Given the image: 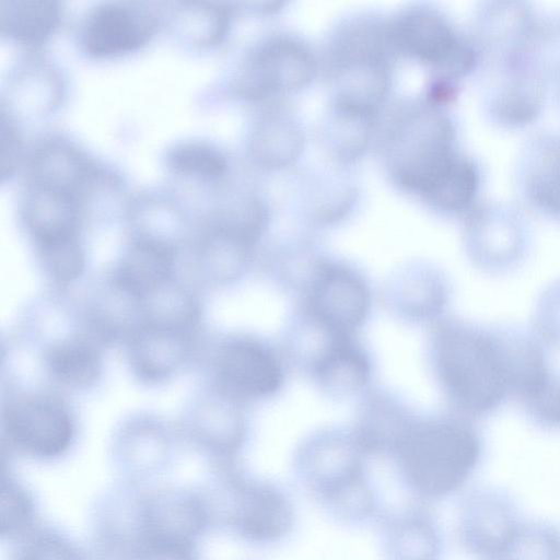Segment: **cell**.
Returning <instances> with one entry per match:
<instances>
[{
    "label": "cell",
    "instance_id": "obj_1",
    "mask_svg": "<svg viewBox=\"0 0 560 560\" xmlns=\"http://www.w3.org/2000/svg\"><path fill=\"white\" fill-rule=\"evenodd\" d=\"M535 347L532 331L452 317L435 322L429 358L453 411L475 420L494 413L511 398L516 400Z\"/></svg>",
    "mask_w": 560,
    "mask_h": 560
},
{
    "label": "cell",
    "instance_id": "obj_2",
    "mask_svg": "<svg viewBox=\"0 0 560 560\" xmlns=\"http://www.w3.org/2000/svg\"><path fill=\"white\" fill-rule=\"evenodd\" d=\"M472 420L455 411L409 418L388 457L416 501L446 498L472 474L482 453L481 435Z\"/></svg>",
    "mask_w": 560,
    "mask_h": 560
},
{
    "label": "cell",
    "instance_id": "obj_3",
    "mask_svg": "<svg viewBox=\"0 0 560 560\" xmlns=\"http://www.w3.org/2000/svg\"><path fill=\"white\" fill-rule=\"evenodd\" d=\"M352 428H327L305 438L293 456L300 487L335 522L357 527L378 523L385 510Z\"/></svg>",
    "mask_w": 560,
    "mask_h": 560
},
{
    "label": "cell",
    "instance_id": "obj_4",
    "mask_svg": "<svg viewBox=\"0 0 560 560\" xmlns=\"http://www.w3.org/2000/svg\"><path fill=\"white\" fill-rule=\"evenodd\" d=\"M206 493L214 525L248 545L275 547L284 542L296 526L295 502L284 486L234 465L224 466Z\"/></svg>",
    "mask_w": 560,
    "mask_h": 560
},
{
    "label": "cell",
    "instance_id": "obj_5",
    "mask_svg": "<svg viewBox=\"0 0 560 560\" xmlns=\"http://www.w3.org/2000/svg\"><path fill=\"white\" fill-rule=\"evenodd\" d=\"M301 294L296 311L335 335L354 336L370 314L369 284L341 261L319 259Z\"/></svg>",
    "mask_w": 560,
    "mask_h": 560
},
{
    "label": "cell",
    "instance_id": "obj_6",
    "mask_svg": "<svg viewBox=\"0 0 560 560\" xmlns=\"http://www.w3.org/2000/svg\"><path fill=\"white\" fill-rule=\"evenodd\" d=\"M388 25L396 50L432 66L441 78L463 75L476 61L474 48L434 9H408Z\"/></svg>",
    "mask_w": 560,
    "mask_h": 560
},
{
    "label": "cell",
    "instance_id": "obj_7",
    "mask_svg": "<svg viewBox=\"0 0 560 560\" xmlns=\"http://www.w3.org/2000/svg\"><path fill=\"white\" fill-rule=\"evenodd\" d=\"M454 127L443 114L433 110L410 113L394 130L390 159L397 182L416 191L456 150Z\"/></svg>",
    "mask_w": 560,
    "mask_h": 560
},
{
    "label": "cell",
    "instance_id": "obj_8",
    "mask_svg": "<svg viewBox=\"0 0 560 560\" xmlns=\"http://www.w3.org/2000/svg\"><path fill=\"white\" fill-rule=\"evenodd\" d=\"M214 371L225 394L240 400L270 398L284 383L279 354L265 340L249 335L223 341L215 354Z\"/></svg>",
    "mask_w": 560,
    "mask_h": 560
},
{
    "label": "cell",
    "instance_id": "obj_9",
    "mask_svg": "<svg viewBox=\"0 0 560 560\" xmlns=\"http://www.w3.org/2000/svg\"><path fill=\"white\" fill-rule=\"evenodd\" d=\"M9 442L36 459H56L66 454L74 438L68 408L48 395H32L14 401L4 416Z\"/></svg>",
    "mask_w": 560,
    "mask_h": 560
},
{
    "label": "cell",
    "instance_id": "obj_10",
    "mask_svg": "<svg viewBox=\"0 0 560 560\" xmlns=\"http://www.w3.org/2000/svg\"><path fill=\"white\" fill-rule=\"evenodd\" d=\"M315 69L314 56L301 40L271 37L247 56L236 79V90L248 98L292 91L310 82Z\"/></svg>",
    "mask_w": 560,
    "mask_h": 560
},
{
    "label": "cell",
    "instance_id": "obj_11",
    "mask_svg": "<svg viewBox=\"0 0 560 560\" xmlns=\"http://www.w3.org/2000/svg\"><path fill=\"white\" fill-rule=\"evenodd\" d=\"M212 525L213 515L206 492L165 487L142 493L141 541L160 539L197 545Z\"/></svg>",
    "mask_w": 560,
    "mask_h": 560
},
{
    "label": "cell",
    "instance_id": "obj_12",
    "mask_svg": "<svg viewBox=\"0 0 560 560\" xmlns=\"http://www.w3.org/2000/svg\"><path fill=\"white\" fill-rule=\"evenodd\" d=\"M420 501L383 514L377 523L383 560H440L442 537L432 512Z\"/></svg>",
    "mask_w": 560,
    "mask_h": 560
},
{
    "label": "cell",
    "instance_id": "obj_13",
    "mask_svg": "<svg viewBox=\"0 0 560 560\" xmlns=\"http://www.w3.org/2000/svg\"><path fill=\"white\" fill-rule=\"evenodd\" d=\"M154 28V19L138 8L103 3L91 10L85 18L81 43L91 56H115L145 44Z\"/></svg>",
    "mask_w": 560,
    "mask_h": 560
},
{
    "label": "cell",
    "instance_id": "obj_14",
    "mask_svg": "<svg viewBox=\"0 0 560 560\" xmlns=\"http://www.w3.org/2000/svg\"><path fill=\"white\" fill-rule=\"evenodd\" d=\"M22 206L25 225L39 252L78 241V194L32 180Z\"/></svg>",
    "mask_w": 560,
    "mask_h": 560
},
{
    "label": "cell",
    "instance_id": "obj_15",
    "mask_svg": "<svg viewBox=\"0 0 560 560\" xmlns=\"http://www.w3.org/2000/svg\"><path fill=\"white\" fill-rule=\"evenodd\" d=\"M306 371L318 387L334 397L353 395L371 378L370 355L354 336L334 338Z\"/></svg>",
    "mask_w": 560,
    "mask_h": 560
},
{
    "label": "cell",
    "instance_id": "obj_16",
    "mask_svg": "<svg viewBox=\"0 0 560 560\" xmlns=\"http://www.w3.org/2000/svg\"><path fill=\"white\" fill-rule=\"evenodd\" d=\"M387 285L390 308L407 320H436L448 304L450 284L445 276L432 267L398 271Z\"/></svg>",
    "mask_w": 560,
    "mask_h": 560
},
{
    "label": "cell",
    "instance_id": "obj_17",
    "mask_svg": "<svg viewBox=\"0 0 560 560\" xmlns=\"http://www.w3.org/2000/svg\"><path fill=\"white\" fill-rule=\"evenodd\" d=\"M520 175L528 200L539 210L560 218V138H534L525 148Z\"/></svg>",
    "mask_w": 560,
    "mask_h": 560
},
{
    "label": "cell",
    "instance_id": "obj_18",
    "mask_svg": "<svg viewBox=\"0 0 560 560\" xmlns=\"http://www.w3.org/2000/svg\"><path fill=\"white\" fill-rule=\"evenodd\" d=\"M173 264V249L167 243L155 237H141L116 268L114 279L122 292L143 298L164 285Z\"/></svg>",
    "mask_w": 560,
    "mask_h": 560
},
{
    "label": "cell",
    "instance_id": "obj_19",
    "mask_svg": "<svg viewBox=\"0 0 560 560\" xmlns=\"http://www.w3.org/2000/svg\"><path fill=\"white\" fill-rule=\"evenodd\" d=\"M524 235L514 218L504 213L486 212L471 222L468 231V250L475 262L489 270L511 267L522 254Z\"/></svg>",
    "mask_w": 560,
    "mask_h": 560
},
{
    "label": "cell",
    "instance_id": "obj_20",
    "mask_svg": "<svg viewBox=\"0 0 560 560\" xmlns=\"http://www.w3.org/2000/svg\"><path fill=\"white\" fill-rule=\"evenodd\" d=\"M411 415L398 398L386 392L368 396L352 428L368 457H388Z\"/></svg>",
    "mask_w": 560,
    "mask_h": 560
},
{
    "label": "cell",
    "instance_id": "obj_21",
    "mask_svg": "<svg viewBox=\"0 0 560 560\" xmlns=\"http://www.w3.org/2000/svg\"><path fill=\"white\" fill-rule=\"evenodd\" d=\"M479 186L476 164L456 151L420 188L418 194L432 206L444 211L465 210Z\"/></svg>",
    "mask_w": 560,
    "mask_h": 560
},
{
    "label": "cell",
    "instance_id": "obj_22",
    "mask_svg": "<svg viewBox=\"0 0 560 560\" xmlns=\"http://www.w3.org/2000/svg\"><path fill=\"white\" fill-rule=\"evenodd\" d=\"M185 338L179 327L153 324L143 328L132 346L133 363L141 376L159 380L172 373L185 357Z\"/></svg>",
    "mask_w": 560,
    "mask_h": 560
},
{
    "label": "cell",
    "instance_id": "obj_23",
    "mask_svg": "<svg viewBox=\"0 0 560 560\" xmlns=\"http://www.w3.org/2000/svg\"><path fill=\"white\" fill-rule=\"evenodd\" d=\"M32 180L80 195L93 171L75 148L58 140L39 145L32 160Z\"/></svg>",
    "mask_w": 560,
    "mask_h": 560
},
{
    "label": "cell",
    "instance_id": "obj_24",
    "mask_svg": "<svg viewBox=\"0 0 560 560\" xmlns=\"http://www.w3.org/2000/svg\"><path fill=\"white\" fill-rule=\"evenodd\" d=\"M46 362L57 381L74 388L92 385L102 371L97 348L79 337L52 346L47 352Z\"/></svg>",
    "mask_w": 560,
    "mask_h": 560
},
{
    "label": "cell",
    "instance_id": "obj_25",
    "mask_svg": "<svg viewBox=\"0 0 560 560\" xmlns=\"http://www.w3.org/2000/svg\"><path fill=\"white\" fill-rule=\"evenodd\" d=\"M59 3L51 0L2 2L1 31L26 44L45 40L59 22Z\"/></svg>",
    "mask_w": 560,
    "mask_h": 560
},
{
    "label": "cell",
    "instance_id": "obj_26",
    "mask_svg": "<svg viewBox=\"0 0 560 560\" xmlns=\"http://www.w3.org/2000/svg\"><path fill=\"white\" fill-rule=\"evenodd\" d=\"M302 143L301 131L290 118L271 114L257 124L252 150L264 165L282 167L299 155Z\"/></svg>",
    "mask_w": 560,
    "mask_h": 560
},
{
    "label": "cell",
    "instance_id": "obj_27",
    "mask_svg": "<svg viewBox=\"0 0 560 560\" xmlns=\"http://www.w3.org/2000/svg\"><path fill=\"white\" fill-rule=\"evenodd\" d=\"M36 503L32 493L11 475L1 481L0 534L2 539L20 540L36 525Z\"/></svg>",
    "mask_w": 560,
    "mask_h": 560
},
{
    "label": "cell",
    "instance_id": "obj_28",
    "mask_svg": "<svg viewBox=\"0 0 560 560\" xmlns=\"http://www.w3.org/2000/svg\"><path fill=\"white\" fill-rule=\"evenodd\" d=\"M167 163L176 172L203 178L222 175L226 167L223 153L200 140L182 141L167 152Z\"/></svg>",
    "mask_w": 560,
    "mask_h": 560
},
{
    "label": "cell",
    "instance_id": "obj_29",
    "mask_svg": "<svg viewBox=\"0 0 560 560\" xmlns=\"http://www.w3.org/2000/svg\"><path fill=\"white\" fill-rule=\"evenodd\" d=\"M177 13L179 31L196 45L215 44L229 25V11L213 4L188 3Z\"/></svg>",
    "mask_w": 560,
    "mask_h": 560
},
{
    "label": "cell",
    "instance_id": "obj_30",
    "mask_svg": "<svg viewBox=\"0 0 560 560\" xmlns=\"http://www.w3.org/2000/svg\"><path fill=\"white\" fill-rule=\"evenodd\" d=\"M86 552L61 533L37 526L19 540L12 560H84Z\"/></svg>",
    "mask_w": 560,
    "mask_h": 560
},
{
    "label": "cell",
    "instance_id": "obj_31",
    "mask_svg": "<svg viewBox=\"0 0 560 560\" xmlns=\"http://www.w3.org/2000/svg\"><path fill=\"white\" fill-rule=\"evenodd\" d=\"M532 331L546 347L560 350V279L541 293Z\"/></svg>",
    "mask_w": 560,
    "mask_h": 560
},
{
    "label": "cell",
    "instance_id": "obj_32",
    "mask_svg": "<svg viewBox=\"0 0 560 560\" xmlns=\"http://www.w3.org/2000/svg\"><path fill=\"white\" fill-rule=\"evenodd\" d=\"M50 273L60 281L77 278L83 268V254L77 242L40 252Z\"/></svg>",
    "mask_w": 560,
    "mask_h": 560
},
{
    "label": "cell",
    "instance_id": "obj_33",
    "mask_svg": "<svg viewBox=\"0 0 560 560\" xmlns=\"http://www.w3.org/2000/svg\"><path fill=\"white\" fill-rule=\"evenodd\" d=\"M129 560H200L197 545L160 539H144Z\"/></svg>",
    "mask_w": 560,
    "mask_h": 560
},
{
    "label": "cell",
    "instance_id": "obj_34",
    "mask_svg": "<svg viewBox=\"0 0 560 560\" xmlns=\"http://www.w3.org/2000/svg\"><path fill=\"white\" fill-rule=\"evenodd\" d=\"M20 152V137L14 120L1 112V174H10Z\"/></svg>",
    "mask_w": 560,
    "mask_h": 560
}]
</instances>
